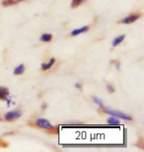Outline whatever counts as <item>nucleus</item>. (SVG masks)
Listing matches in <instances>:
<instances>
[{"mask_svg": "<svg viewBox=\"0 0 144 152\" xmlns=\"http://www.w3.org/2000/svg\"><path fill=\"white\" fill-rule=\"evenodd\" d=\"M104 113L106 114H109L113 115V117H115L118 118H121V120H125V121H132V118L130 117L129 115H126L122 112H119V111H115V110H111V109H107L104 107Z\"/></svg>", "mask_w": 144, "mask_h": 152, "instance_id": "obj_1", "label": "nucleus"}, {"mask_svg": "<svg viewBox=\"0 0 144 152\" xmlns=\"http://www.w3.org/2000/svg\"><path fill=\"white\" fill-rule=\"evenodd\" d=\"M21 115H22V112L20 110H15V111H11V112H8L7 114L5 115V121H14L15 120L19 118Z\"/></svg>", "mask_w": 144, "mask_h": 152, "instance_id": "obj_2", "label": "nucleus"}, {"mask_svg": "<svg viewBox=\"0 0 144 152\" xmlns=\"http://www.w3.org/2000/svg\"><path fill=\"white\" fill-rule=\"evenodd\" d=\"M35 124L38 127H39V129H50L53 127V124L48 120H45V118H38V120L36 121Z\"/></svg>", "mask_w": 144, "mask_h": 152, "instance_id": "obj_3", "label": "nucleus"}, {"mask_svg": "<svg viewBox=\"0 0 144 152\" xmlns=\"http://www.w3.org/2000/svg\"><path fill=\"white\" fill-rule=\"evenodd\" d=\"M140 18V14H132V15H129V16L124 18L122 20L118 21V23H122V24H131V23H134L136 20H138Z\"/></svg>", "mask_w": 144, "mask_h": 152, "instance_id": "obj_4", "label": "nucleus"}, {"mask_svg": "<svg viewBox=\"0 0 144 152\" xmlns=\"http://www.w3.org/2000/svg\"><path fill=\"white\" fill-rule=\"evenodd\" d=\"M9 90L7 87H2L0 86V100L2 101H5V100L8 99L9 97Z\"/></svg>", "mask_w": 144, "mask_h": 152, "instance_id": "obj_5", "label": "nucleus"}, {"mask_svg": "<svg viewBox=\"0 0 144 152\" xmlns=\"http://www.w3.org/2000/svg\"><path fill=\"white\" fill-rule=\"evenodd\" d=\"M89 29H90V28H89L88 26H84V27H82V28L75 29V30H73V31L71 32V36H78L80 34H83V33L88 32Z\"/></svg>", "mask_w": 144, "mask_h": 152, "instance_id": "obj_6", "label": "nucleus"}, {"mask_svg": "<svg viewBox=\"0 0 144 152\" xmlns=\"http://www.w3.org/2000/svg\"><path fill=\"white\" fill-rule=\"evenodd\" d=\"M56 63V59L54 58H50V61H48V63H42V70H48L50 68L53 67V65Z\"/></svg>", "mask_w": 144, "mask_h": 152, "instance_id": "obj_7", "label": "nucleus"}, {"mask_svg": "<svg viewBox=\"0 0 144 152\" xmlns=\"http://www.w3.org/2000/svg\"><path fill=\"white\" fill-rule=\"evenodd\" d=\"M39 39H41L42 42H50L51 39H53V35L51 34H42L41 36V38H39Z\"/></svg>", "mask_w": 144, "mask_h": 152, "instance_id": "obj_8", "label": "nucleus"}, {"mask_svg": "<svg viewBox=\"0 0 144 152\" xmlns=\"http://www.w3.org/2000/svg\"><path fill=\"white\" fill-rule=\"evenodd\" d=\"M124 38H125L124 35H121V36H118V37L115 38L114 41H113V47H116V45H118L121 42H122Z\"/></svg>", "mask_w": 144, "mask_h": 152, "instance_id": "obj_9", "label": "nucleus"}, {"mask_svg": "<svg viewBox=\"0 0 144 152\" xmlns=\"http://www.w3.org/2000/svg\"><path fill=\"white\" fill-rule=\"evenodd\" d=\"M24 71H25V65L20 64L19 66H17V67L14 69V74L15 75H21V74L24 73Z\"/></svg>", "mask_w": 144, "mask_h": 152, "instance_id": "obj_10", "label": "nucleus"}, {"mask_svg": "<svg viewBox=\"0 0 144 152\" xmlns=\"http://www.w3.org/2000/svg\"><path fill=\"white\" fill-rule=\"evenodd\" d=\"M107 123H108L109 124H111V126H118L119 124V121L118 120V118L115 117H110L108 118V121H107Z\"/></svg>", "mask_w": 144, "mask_h": 152, "instance_id": "obj_11", "label": "nucleus"}, {"mask_svg": "<svg viewBox=\"0 0 144 152\" xmlns=\"http://www.w3.org/2000/svg\"><path fill=\"white\" fill-rule=\"evenodd\" d=\"M86 0H72L71 2V8H76L79 5H81L82 3H84Z\"/></svg>", "mask_w": 144, "mask_h": 152, "instance_id": "obj_12", "label": "nucleus"}, {"mask_svg": "<svg viewBox=\"0 0 144 152\" xmlns=\"http://www.w3.org/2000/svg\"><path fill=\"white\" fill-rule=\"evenodd\" d=\"M14 4H17L16 0H3V1H2V5L5 6V7H7V6L14 5Z\"/></svg>", "mask_w": 144, "mask_h": 152, "instance_id": "obj_13", "label": "nucleus"}, {"mask_svg": "<svg viewBox=\"0 0 144 152\" xmlns=\"http://www.w3.org/2000/svg\"><path fill=\"white\" fill-rule=\"evenodd\" d=\"M92 99H93V102L95 103V104H97L100 108H104V103H103L102 100L97 98V97H95V96L92 97Z\"/></svg>", "mask_w": 144, "mask_h": 152, "instance_id": "obj_14", "label": "nucleus"}, {"mask_svg": "<svg viewBox=\"0 0 144 152\" xmlns=\"http://www.w3.org/2000/svg\"><path fill=\"white\" fill-rule=\"evenodd\" d=\"M5 148V147H8V143L4 140H2L1 138H0V148Z\"/></svg>", "mask_w": 144, "mask_h": 152, "instance_id": "obj_15", "label": "nucleus"}, {"mask_svg": "<svg viewBox=\"0 0 144 152\" xmlns=\"http://www.w3.org/2000/svg\"><path fill=\"white\" fill-rule=\"evenodd\" d=\"M107 90L109 91L110 93H114L115 92V88H114V86L113 85H107Z\"/></svg>", "mask_w": 144, "mask_h": 152, "instance_id": "obj_16", "label": "nucleus"}, {"mask_svg": "<svg viewBox=\"0 0 144 152\" xmlns=\"http://www.w3.org/2000/svg\"><path fill=\"white\" fill-rule=\"evenodd\" d=\"M75 87L77 88V89H81L82 85H81V84H79V83H76V84H75Z\"/></svg>", "mask_w": 144, "mask_h": 152, "instance_id": "obj_17", "label": "nucleus"}, {"mask_svg": "<svg viewBox=\"0 0 144 152\" xmlns=\"http://www.w3.org/2000/svg\"><path fill=\"white\" fill-rule=\"evenodd\" d=\"M45 108H47V104H44V105L42 106V110H45Z\"/></svg>", "mask_w": 144, "mask_h": 152, "instance_id": "obj_18", "label": "nucleus"}, {"mask_svg": "<svg viewBox=\"0 0 144 152\" xmlns=\"http://www.w3.org/2000/svg\"><path fill=\"white\" fill-rule=\"evenodd\" d=\"M119 64H121V63H119V62H118V63H116V68H119Z\"/></svg>", "mask_w": 144, "mask_h": 152, "instance_id": "obj_19", "label": "nucleus"}, {"mask_svg": "<svg viewBox=\"0 0 144 152\" xmlns=\"http://www.w3.org/2000/svg\"><path fill=\"white\" fill-rule=\"evenodd\" d=\"M16 1H17V3H19V2H22L23 0H16Z\"/></svg>", "mask_w": 144, "mask_h": 152, "instance_id": "obj_20", "label": "nucleus"}, {"mask_svg": "<svg viewBox=\"0 0 144 152\" xmlns=\"http://www.w3.org/2000/svg\"><path fill=\"white\" fill-rule=\"evenodd\" d=\"M2 121V120H1V117H0V121Z\"/></svg>", "mask_w": 144, "mask_h": 152, "instance_id": "obj_21", "label": "nucleus"}]
</instances>
